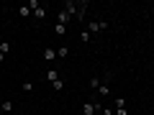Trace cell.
Here are the masks:
<instances>
[{
	"instance_id": "obj_13",
	"label": "cell",
	"mask_w": 154,
	"mask_h": 115,
	"mask_svg": "<svg viewBox=\"0 0 154 115\" xmlns=\"http://www.w3.org/2000/svg\"><path fill=\"white\" fill-rule=\"evenodd\" d=\"M98 92H100V95H108V92H110V87H108V84H100Z\"/></svg>"
},
{
	"instance_id": "obj_17",
	"label": "cell",
	"mask_w": 154,
	"mask_h": 115,
	"mask_svg": "<svg viewBox=\"0 0 154 115\" xmlns=\"http://www.w3.org/2000/svg\"><path fill=\"white\" fill-rule=\"evenodd\" d=\"M152 108H154V105H152Z\"/></svg>"
},
{
	"instance_id": "obj_12",
	"label": "cell",
	"mask_w": 154,
	"mask_h": 115,
	"mask_svg": "<svg viewBox=\"0 0 154 115\" xmlns=\"http://www.w3.org/2000/svg\"><path fill=\"white\" fill-rule=\"evenodd\" d=\"M100 84H103V82H100L98 77H90V87H93V90H98V87H100Z\"/></svg>"
},
{
	"instance_id": "obj_2",
	"label": "cell",
	"mask_w": 154,
	"mask_h": 115,
	"mask_svg": "<svg viewBox=\"0 0 154 115\" xmlns=\"http://www.w3.org/2000/svg\"><path fill=\"white\" fill-rule=\"evenodd\" d=\"M98 110H103V108L95 105V102H85V105H82V115H95Z\"/></svg>"
},
{
	"instance_id": "obj_14",
	"label": "cell",
	"mask_w": 154,
	"mask_h": 115,
	"mask_svg": "<svg viewBox=\"0 0 154 115\" xmlns=\"http://www.w3.org/2000/svg\"><path fill=\"white\" fill-rule=\"evenodd\" d=\"M116 108H126V100H123V97H116Z\"/></svg>"
},
{
	"instance_id": "obj_5",
	"label": "cell",
	"mask_w": 154,
	"mask_h": 115,
	"mask_svg": "<svg viewBox=\"0 0 154 115\" xmlns=\"http://www.w3.org/2000/svg\"><path fill=\"white\" fill-rule=\"evenodd\" d=\"M44 59H46V61H54V59H57V51H54V49H44Z\"/></svg>"
},
{
	"instance_id": "obj_8",
	"label": "cell",
	"mask_w": 154,
	"mask_h": 115,
	"mask_svg": "<svg viewBox=\"0 0 154 115\" xmlns=\"http://www.w3.org/2000/svg\"><path fill=\"white\" fill-rule=\"evenodd\" d=\"M18 16H21V18H28V16H31V8H28V5H21V8H18Z\"/></svg>"
},
{
	"instance_id": "obj_6",
	"label": "cell",
	"mask_w": 154,
	"mask_h": 115,
	"mask_svg": "<svg viewBox=\"0 0 154 115\" xmlns=\"http://www.w3.org/2000/svg\"><path fill=\"white\" fill-rule=\"evenodd\" d=\"M0 110H3V113H11V110H13V102H11V100H3V102H0Z\"/></svg>"
},
{
	"instance_id": "obj_3",
	"label": "cell",
	"mask_w": 154,
	"mask_h": 115,
	"mask_svg": "<svg viewBox=\"0 0 154 115\" xmlns=\"http://www.w3.org/2000/svg\"><path fill=\"white\" fill-rule=\"evenodd\" d=\"M69 13H67V10H57V21H59L62 23V26H67V23H69Z\"/></svg>"
},
{
	"instance_id": "obj_15",
	"label": "cell",
	"mask_w": 154,
	"mask_h": 115,
	"mask_svg": "<svg viewBox=\"0 0 154 115\" xmlns=\"http://www.w3.org/2000/svg\"><path fill=\"white\" fill-rule=\"evenodd\" d=\"M116 115H128V110L126 108H118V110H116Z\"/></svg>"
},
{
	"instance_id": "obj_10",
	"label": "cell",
	"mask_w": 154,
	"mask_h": 115,
	"mask_svg": "<svg viewBox=\"0 0 154 115\" xmlns=\"http://www.w3.org/2000/svg\"><path fill=\"white\" fill-rule=\"evenodd\" d=\"M8 51H11V44H8V41H0V54L5 56Z\"/></svg>"
},
{
	"instance_id": "obj_1",
	"label": "cell",
	"mask_w": 154,
	"mask_h": 115,
	"mask_svg": "<svg viewBox=\"0 0 154 115\" xmlns=\"http://www.w3.org/2000/svg\"><path fill=\"white\" fill-rule=\"evenodd\" d=\"M105 28H108V23H105V21H93V23H88L85 31L93 36V33H100V31H105Z\"/></svg>"
},
{
	"instance_id": "obj_16",
	"label": "cell",
	"mask_w": 154,
	"mask_h": 115,
	"mask_svg": "<svg viewBox=\"0 0 154 115\" xmlns=\"http://www.w3.org/2000/svg\"><path fill=\"white\" fill-rule=\"evenodd\" d=\"M95 115H103V110H98V113H95Z\"/></svg>"
},
{
	"instance_id": "obj_4",
	"label": "cell",
	"mask_w": 154,
	"mask_h": 115,
	"mask_svg": "<svg viewBox=\"0 0 154 115\" xmlns=\"http://www.w3.org/2000/svg\"><path fill=\"white\" fill-rule=\"evenodd\" d=\"M31 13H33V16H36V18H38V21H44V18H46V8H44V5H38V8H33Z\"/></svg>"
},
{
	"instance_id": "obj_7",
	"label": "cell",
	"mask_w": 154,
	"mask_h": 115,
	"mask_svg": "<svg viewBox=\"0 0 154 115\" xmlns=\"http://www.w3.org/2000/svg\"><path fill=\"white\" fill-rule=\"evenodd\" d=\"M67 54H69V46H59V49H57V56H59V59H67Z\"/></svg>"
},
{
	"instance_id": "obj_11",
	"label": "cell",
	"mask_w": 154,
	"mask_h": 115,
	"mask_svg": "<svg viewBox=\"0 0 154 115\" xmlns=\"http://www.w3.org/2000/svg\"><path fill=\"white\" fill-rule=\"evenodd\" d=\"M54 31H57V36H64V33H67V26H62V23H57V26H54Z\"/></svg>"
},
{
	"instance_id": "obj_9",
	"label": "cell",
	"mask_w": 154,
	"mask_h": 115,
	"mask_svg": "<svg viewBox=\"0 0 154 115\" xmlns=\"http://www.w3.org/2000/svg\"><path fill=\"white\" fill-rule=\"evenodd\" d=\"M46 79H49V82L54 84L57 79H59V77H57V69H49V72H46Z\"/></svg>"
}]
</instances>
